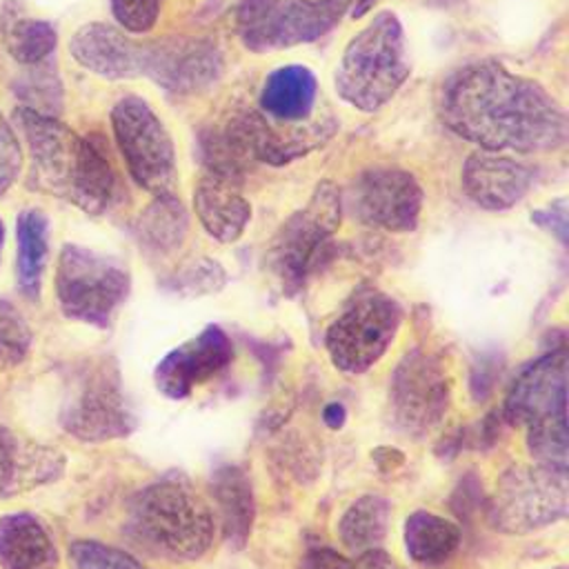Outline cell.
Returning a JSON list of instances; mask_svg holds the SVG:
<instances>
[{"mask_svg": "<svg viewBox=\"0 0 569 569\" xmlns=\"http://www.w3.org/2000/svg\"><path fill=\"white\" fill-rule=\"evenodd\" d=\"M438 109L449 131L487 151L538 153L567 142V116L556 98L498 60L456 69L440 89Z\"/></svg>", "mask_w": 569, "mask_h": 569, "instance_id": "1", "label": "cell"}, {"mask_svg": "<svg viewBox=\"0 0 569 569\" xmlns=\"http://www.w3.org/2000/svg\"><path fill=\"white\" fill-rule=\"evenodd\" d=\"M71 58L107 80L149 78L164 91L189 96L211 87L224 69L220 49L207 38L136 40L109 22H87L69 40Z\"/></svg>", "mask_w": 569, "mask_h": 569, "instance_id": "2", "label": "cell"}, {"mask_svg": "<svg viewBox=\"0 0 569 569\" xmlns=\"http://www.w3.org/2000/svg\"><path fill=\"white\" fill-rule=\"evenodd\" d=\"M31 158L29 187L67 200L89 216L104 213L118 198V176L102 138L80 136L58 116L27 107L13 111Z\"/></svg>", "mask_w": 569, "mask_h": 569, "instance_id": "3", "label": "cell"}, {"mask_svg": "<svg viewBox=\"0 0 569 569\" xmlns=\"http://www.w3.org/2000/svg\"><path fill=\"white\" fill-rule=\"evenodd\" d=\"M213 513L187 476L171 471L127 502L122 533L142 551L169 562L202 558L213 542Z\"/></svg>", "mask_w": 569, "mask_h": 569, "instance_id": "4", "label": "cell"}, {"mask_svg": "<svg viewBox=\"0 0 569 569\" xmlns=\"http://www.w3.org/2000/svg\"><path fill=\"white\" fill-rule=\"evenodd\" d=\"M502 420L527 429V449L536 462L567 471V349L542 353L520 369L511 382Z\"/></svg>", "mask_w": 569, "mask_h": 569, "instance_id": "5", "label": "cell"}, {"mask_svg": "<svg viewBox=\"0 0 569 569\" xmlns=\"http://www.w3.org/2000/svg\"><path fill=\"white\" fill-rule=\"evenodd\" d=\"M409 73L402 22L393 11H380L347 42L333 71V87L353 109L373 113L396 96Z\"/></svg>", "mask_w": 569, "mask_h": 569, "instance_id": "6", "label": "cell"}, {"mask_svg": "<svg viewBox=\"0 0 569 569\" xmlns=\"http://www.w3.org/2000/svg\"><path fill=\"white\" fill-rule=\"evenodd\" d=\"M342 207L338 184L322 180L307 204L293 211L273 233L264 251V269L287 296L298 293L307 278L331 256V238L340 227Z\"/></svg>", "mask_w": 569, "mask_h": 569, "instance_id": "7", "label": "cell"}, {"mask_svg": "<svg viewBox=\"0 0 569 569\" xmlns=\"http://www.w3.org/2000/svg\"><path fill=\"white\" fill-rule=\"evenodd\" d=\"M131 291L129 269L113 256L64 244L56 264V300L78 322L107 329Z\"/></svg>", "mask_w": 569, "mask_h": 569, "instance_id": "8", "label": "cell"}, {"mask_svg": "<svg viewBox=\"0 0 569 569\" xmlns=\"http://www.w3.org/2000/svg\"><path fill=\"white\" fill-rule=\"evenodd\" d=\"M60 425L84 442H107L136 431L138 418L127 400L113 358H93L73 371L62 400Z\"/></svg>", "mask_w": 569, "mask_h": 569, "instance_id": "9", "label": "cell"}, {"mask_svg": "<svg viewBox=\"0 0 569 569\" xmlns=\"http://www.w3.org/2000/svg\"><path fill=\"white\" fill-rule=\"evenodd\" d=\"M567 471L547 465H513L485 500L489 525L509 536H525L567 516Z\"/></svg>", "mask_w": 569, "mask_h": 569, "instance_id": "10", "label": "cell"}, {"mask_svg": "<svg viewBox=\"0 0 569 569\" xmlns=\"http://www.w3.org/2000/svg\"><path fill=\"white\" fill-rule=\"evenodd\" d=\"M402 322V307L376 287H360L325 331V347L336 369L362 373L376 365L393 342Z\"/></svg>", "mask_w": 569, "mask_h": 569, "instance_id": "11", "label": "cell"}, {"mask_svg": "<svg viewBox=\"0 0 569 569\" xmlns=\"http://www.w3.org/2000/svg\"><path fill=\"white\" fill-rule=\"evenodd\" d=\"M349 4L351 0H242L236 31L253 53L309 44L329 33Z\"/></svg>", "mask_w": 569, "mask_h": 569, "instance_id": "12", "label": "cell"}, {"mask_svg": "<svg viewBox=\"0 0 569 569\" xmlns=\"http://www.w3.org/2000/svg\"><path fill=\"white\" fill-rule=\"evenodd\" d=\"M111 129L131 178L149 193H171L178 178L176 147L160 116L140 96L111 107Z\"/></svg>", "mask_w": 569, "mask_h": 569, "instance_id": "13", "label": "cell"}, {"mask_svg": "<svg viewBox=\"0 0 569 569\" xmlns=\"http://www.w3.org/2000/svg\"><path fill=\"white\" fill-rule=\"evenodd\" d=\"M451 378L440 356L411 349L396 365L389 380V413L398 431L420 438L447 413Z\"/></svg>", "mask_w": 569, "mask_h": 569, "instance_id": "14", "label": "cell"}, {"mask_svg": "<svg viewBox=\"0 0 569 569\" xmlns=\"http://www.w3.org/2000/svg\"><path fill=\"white\" fill-rule=\"evenodd\" d=\"M422 200L425 193L416 176L398 167L365 169L353 178L347 196L349 211L358 222L391 233L418 227Z\"/></svg>", "mask_w": 569, "mask_h": 569, "instance_id": "15", "label": "cell"}, {"mask_svg": "<svg viewBox=\"0 0 569 569\" xmlns=\"http://www.w3.org/2000/svg\"><path fill=\"white\" fill-rule=\"evenodd\" d=\"M251 158L273 167L293 162L327 144L338 131L333 116H318L302 122H276L260 109H238L231 113Z\"/></svg>", "mask_w": 569, "mask_h": 569, "instance_id": "16", "label": "cell"}, {"mask_svg": "<svg viewBox=\"0 0 569 569\" xmlns=\"http://www.w3.org/2000/svg\"><path fill=\"white\" fill-rule=\"evenodd\" d=\"M233 358L231 338L218 325H207L198 336L171 349L153 369L160 393L171 400L187 398L198 385L220 373Z\"/></svg>", "mask_w": 569, "mask_h": 569, "instance_id": "17", "label": "cell"}, {"mask_svg": "<svg viewBox=\"0 0 569 569\" xmlns=\"http://www.w3.org/2000/svg\"><path fill=\"white\" fill-rule=\"evenodd\" d=\"M460 182L469 200L487 211H505L533 184V167L500 151L478 149L462 164Z\"/></svg>", "mask_w": 569, "mask_h": 569, "instance_id": "18", "label": "cell"}, {"mask_svg": "<svg viewBox=\"0 0 569 569\" xmlns=\"http://www.w3.org/2000/svg\"><path fill=\"white\" fill-rule=\"evenodd\" d=\"M64 456L0 422V498L49 485L64 473Z\"/></svg>", "mask_w": 569, "mask_h": 569, "instance_id": "19", "label": "cell"}, {"mask_svg": "<svg viewBox=\"0 0 569 569\" xmlns=\"http://www.w3.org/2000/svg\"><path fill=\"white\" fill-rule=\"evenodd\" d=\"M240 187L238 182L202 173L193 189L196 216L218 242H236L251 220V204Z\"/></svg>", "mask_w": 569, "mask_h": 569, "instance_id": "20", "label": "cell"}, {"mask_svg": "<svg viewBox=\"0 0 569 569\" xmlns=\"http://www.w3.org/2000/svg\"><path fill=\"white\" fill-rule=\"evenodd\" d=\"M209 493L224 542L236 551L242 549L256 520V498L249 476L238 465H220L209 476Z\"/></svg>", "mask_w": 569, "mask_h": 569, "instance_id": "21", "label": "cell"}, {"mask_svg": "<svg viewBox=\"0 0 569 569\" xmlns=\"http://www.w3.org/2000/svg\"><path fill=\"white\" fill-rule=\"evenodd\" d=\"M318 100V80L305 64L273 69L260 89L258 109L276 122L309 120Z\"/></svg>", "mask_w": 569, "mask_h": 569, "instance_id": "22", "label": "cell"}, {"mask_svg": "<svg viewBox=\"0 0 569 569\" xmlns=\"http://www.w3.org/2000/svg\"><path fill=\"white\" fill-rule=\"evenodd\" d=\"M2 569H56L58 549L47 527L31 513L18 511L0 518Z\"/></svg>", "mask_w": 569, "mask_h": 569, "instance_id": "23", "label": "cell"}, {"mask_svg": "<svg viewBox=\"0 0 569 569\" xmlns=\"http://www.w3.org/2000/svg\"><path fill=\"white\" fill-rule=\"evenodd\" d=\"M189 231V213L182 200L171 193H156L133 222V236L149 253L176 251Z\"/></svg>", "mask_w": 569, "mask_h": 569, "instance_id": "24", "label": "cell"}, {"mask_svg": "<svg viewBox=\"0 0 569 569\" xmlns=\"http://www.w3.org/2000/svg\"><path fill=\"white\" fill-rule=\"evenodd\" d=\"M0 38L7 53L22 67H33L49 60L58 44V33L51 22L29 18L18 2H7L0 11Z\"/></svg>", "mask_w": 569, "mask_h": 569, "instance_id": "25", "label": "cell"}, {"mask_svg": "<svg viewBox=\"0 0 569 569\" xmlns=\"http://www.w3.org/2000/svg\"><path fill=\"white\" fill-rule=\"evenodd\" d=\"M460 529L456 522L418 509L405 522L407 556L422 567H438L447 562L460 547Z\"/></svg>", "mask_w": 569, "mask_h": 569, "instance_id": "26", "label": "cell"}, {"mask_svg": "<svg viewBox=\"0 0 569 569\" xmlns=\"http://www.w3.org/2000/svg\"><path fill=\"white\" fill-rule=\"evenodd\" d=\"M18 256L16 273L22 296L36 300L42 287V273L49 253V220L40 209H24L16 222Z\"/></svg>", "mask_w": 569, "mask_h": 569, "instance_id": "27", "label": "cell"}, {"mask_svg": "<svg viewBox=\"0 0 569 569\" xmlns=\"http://www.w3.org/2000/svg\"><path fill=\"white\" fill-rule=\"evenodd\" d=\"M391 505L387 498L365 493L356 498L338 520V536L351 551L376 549L389 529Z\"/></svg>", "mask_w": 569, "mask_h": 569, "instance_id": "28", "label": "cell"}, {"mask_svg": "<svg viewBox=\"0 0 569 569\" xmlns=\"http://www.w3.org/2000/svg\"><path fill=\"white\" fill-rule=\"evenodd\" d=\"M13 93L22 102L20 107H27L47 116H58L62 109L64 96H62V82L56 73L51 58L40 64L24 67V71L13 82Z\"/></svg>", "mask_w": 569, "mask_h": 569, "instance_id": "29", "label": "cell"}, {"mask_svg": "<svg viewBox=\"0 0 569 569\" xmlns=\"http://www.w3.org/2000/svg\"><path fill=\"white\" fill-rule=\"evenodd\" d=\"M227 280H229L227 271L218 260L200 256V258H193L191 262L182 264L167 280H162V287L171 293L196 298V296L218 293L220 289H224Z\"/></svg>", "mask_w": 569, "mask_h": 569, "instance_id": "30", "label": "cell"}, {"mask_svg": "<svg viewBox=\"0 0 569 569\" xmlns=\"http://www.w3.org/2000/svg\"><path fill=\"white\" fill-rule=\"evenodd\" d=\"M31 347V329L18 307L0 298V373L18 367Z\"/></svg>", "mask_w": 569, "mask_h": 569, "instance_id": "31", "label": "cell"}, {"mask_svg": "<svg viewBox=\"0 0 569 569\" xmlns=\"http://www.w3.org/2000/svg\"><path fill=\"white\" fill-rule=\"evenodd\" d=\"M69 551L76 569H147L131 553L98 540H76Z\"/></svg>", "mask_w": 569, "mask_h": 569, "instance_id": "32", "label": "cell"}, {"mask_svg": "<svg viewBox=\"0 0 569 569\" xmlns=\"http://www.w3.org/2000/svg\"><path fill=\"white\" fill-rule=\"evenodd\" d=\"M164 0H111V13L127 33H149L162 11Z\"/></svg>", "mask_w": 569, "mask_h": 569, "instance_id": "33", "label": "cell"}, {"mask_svg": "<svg viewBox=\"0 0 569 569\" xmlns=\"http://www.w3.org/2000/svg\"><path fill=\"white\" fill-rule=\"evenodd\" d=\"M20 169H22L20 140H18L13 127L0 113V196L7 193L9 187L18 180Z\"/></svg>", "mask_w": 569, "mask_h": 569, "instance_id": "34", "label": "cell"}, {"mask_svg": "<svg viewBox=\"0 0 569 569\" xmlns=\"http://www.w3.org/2000/svg\"><path fill=\"white\" fill-rule=\"evenodd\" d=\"M531 222L551 233L560 244L569 240V216H567V198H556L547 207L531 211Z\"/></svg>", "mask_w": 569, "mask_h": 569, "instance_id": "35", "label": "cell"}, {"mask_svg": "<svg viewBox=\"0 0 569 569\" xmlns=\"http://www.w3.org/2000/svg\"><path fill=\"white\" fill-rule=\"evenodd\" d=\"M500 371H502V360L496 351H487L476 360L469 378V387L476 400H485L491 393L496 380L500 378Z\"/></svg>", "mask_w": 569, "mask_h": 569, "instance_id": "36", "label": "cell"}, {"mask_svg": "<svg viewBox=\"0 0 569 569\" xmlns=\"http://www.w3.org/2000/svg\"><path fill=\"white\" fill-rule=\"evenodd\" d=\"M482 502V482H478V478L473 473L465 476L451 498V507L460 518H467L471 511H476Z\"/></svg>", "mask_w": 569, "mask_h": 569, "instance_id": "37", "label": "cell"}, {"mask_svg": "<svg viewBox=\"0 0 569 569\" xmlns=\"http://www.w3.org/2000/svg\"><path fill=\"white\" fill-rule=\"evenodd\" d=\"M300 569H356V560L338 553L331 547H309L302 556Z\"/></svg>", "mask_w": 569, "mask_h": 569, "instance_id": "38", "label": "cell"}, {"mask_svg": "<svg viewBox=\"0 0 569 569\" xmlns=\"http://www.w3.org/2000/svg\"><path fill=\"white\" fill-rule=\"evenodd\" d=\"M500 425H502V413L498 409L487 413L478 427V447H482V449L491 447L500 436Z\"/></svg>", "mask_w": 569, "mask_h": 569, "instance_id": "39", "label": "cell"}, {"mask_svg": "<svg viewBox=\"0 0 569 569\" xmlns=\"http://www.w3.org/2000/svg\"><path fill=\"white\" fill-rule=\"evenodd\" d=\"M356 569H400V567L393 562L389 553L376 547V549L360 551V556L356 558Z\"/></svg>", "mask_w": 569, "mask_h": 569, "instance_id": "40", "label": "cell"}, {"mask_svg": "<svg viewBox=\"0 0 569 569\" xmlns=\"http://www.w3.org/2000/svg\"><path fill=\"white\" fill-rule=\"evenodd\" d=\"M371 458L380 471H396L405 465V453L396 447H378L371 451Z\"/></svg>", "mask_w": 569, "mask_h": 569, "instance_id": "41", "label": "cell"}, {"mask_svg": "<svg viewBox=\"0 0 569 569\" xmlns=\"http://www.w3.org/2000/svg\"><path fill=\"white\" fill-rule=\"evenodd\" d=\"M347 420V409L342 402H329L325 409H322V422L329 427V429H340Z\"/></svg>", "mask_w": 569, "mask_h": 569, "instance_id": "42", "label": "cell"}, {"mask_svg": "<svg viewBox=\"0 0 569 569\" xmlns=\"http://www.w3.org/2000/svg\"><path fill=\"white\" fill-rule=\"evenodd\" d=\"M376 2H378V0H351V4H349L351 16H353V18H362Z\"/></svg>", "mask_w": 569, "mask_h": 569, "instance_id": "43", "label": "cell"}, {"mask_svg": "<svg viewBox=\"0 0 569 569\" xmlns=\"http://www.w3.org/2000/svg\"><path fill=\"white\" fill-rule=\"evenodd\" d=\"M2 240H4V227H2V220H0V249H2Z\"/></svg>", "mask_w": 569, "mask_h": 569, "instance_id": "44", "label": "cell"}, {"mask_svg": "<svg viewBox=\"0 0 569 569\" xmlns=\"http://www.w3.org/2000/svg\"><path fill=\"white\" fill-rule=\"evenodd\" d=\"M556 569H567V567H556Z\"/></svg>", "mask_w": 569, "mask_h": 569, "instance_id": "45", "label": "cell"}]
</instances>
